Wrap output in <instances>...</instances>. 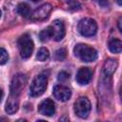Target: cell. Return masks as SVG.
<instances>
[{"label":"cell","mask_w":122,"mask_h":122,"mask_svg":"<svg viewBox=\"0 0 122 122\" xmlns=\"http://www.w3.org/2000/svg\"><path fill=\"white\" fill-rule=\"evenodd\" d=\"M31 1H33V2H38V1H40V0H31Z\"/></svg>","instance_id":"cell-26"},{"label":"cell","mask_w":122,"mask_h":122,"mask_svg":"<svg viewBox=\"0 0 122 122\" xmlns=\"http://www.w3.org/2000/svg\"><path fill=\"white\" fill-rule=\"evenodd\" d=\"M48 86V78L45 74H38L36 75L30 87V93L31 96L36 97L40 96L41 94L44 93Z\"/></svg>","instance_id":"cell-3"},{"label":"cell","mask_w":122,"mask_h":122,"mask_svg":"<svg viewBox=\"0 0 122 122\" xmlns=\"http://www.w3.org/2000/svg\"><path fill=\"white\" fill-rule=\"evenodd\" d=\"M73 53L78 59L83 62H93L98 56V52L95 49L83 43L75 45L73 49Z\"/></svg>","instance_id":"cell-1"},{"label":"cell","mask_w":122,"mask_h":122,"mask_svg":"<svg viewBox=\"0 0 122 122\" xmlns=\"http://www.w3.org/2000/svg\"><path fill=\"white\" fill-rule=\"evenodd\" d=\"M78 31L81 35L86 37L93 36L97 31V24L92 18H83L79 21L77 26Z\"/></svg>","instance_id":"cell-4"},{"label":"cell","mask_w":122,"mask_h":122,"mask_svg":"<svg viewBox=\"0 0 122 122\" xmlns=\"http://www.w3.org/2000/svg\"><path fill=\"white\" fill-rule=\"evenodd\" d=\"M50 27H51V33H52V39L54 41H60L64 38L65 33H66V29H65V25L63 21L56 19L51 23Z\"/></svg>","instance_id":"cell-7"},{"label":"cell","mask_w":122,"mask_h":122,"mask_svg":"<svg viewBox=\"0 0 122 122\" xmlns=\"http://www.w3.org/2000/svg\"><path fill=\"white\" fill-rule=\"evenodd\" d=\"M96 2L98 3L99 6H101L102 8H107L109 6V2L108 0H96Z\"/></svg>","instance_id":"cell-22"},{"label":"cell","mask_w":122,"mask_h":122,"mask_svg":"<svg viewBox=\"0 0 122 122\" xmlns=\"http://www.w3.org/2000/svg\"><path fill=\"white\" fill-rule=\"evenodd\" d=\"M66 5L68 6L69 10L74 11V10H79L81 9V5L77 0H65Z\"/></svg>","instance_id":"cell-18"},{"label":"cell","mask_w":122,"mask_h":122,"mask_svg":"<svg viewBox=\"0 0 122 122\" xmlns=\"http://www.w3.org/2000/svg\"><path fill=\"white\" fill-rule=\"evenodd\" d=\"M91 112V102L88 97L81 96L74 102V112L80 118H87Z\"/></svg>","instance_id":"cell-6"},{"label":"cell","mask_w":122,"mask_h":122,"mask_svg":"<svg viewBox=\"0 0 122 122\" xmlns=\"http://www.w3.org/2000/svg\"><path fill=\"white\" fill-rule=\"evenodd\" d=\"M52 93H53V96L55 97V99H57L58 101H61V102H65V101L69 100L71 96V90L64 85L54 86V88L52 90Z\"/></svg>","instance_id":"cell-8"},{"label":"cell","mask_w":122,"mask_h":122,"mask_svg":"<svg viewBox=\"0 0 122 122\" xmlns=\"http://www.w3.org/2000/svg\"><path fill=\"white\" fill-rule=\"evenodd\" d=\"M50 57V51L47 48H40L37 51V54H36V58L38 61H46L48 58Z\"/></svg>","instance_id":"cell-16"},{"label":"cell","mask_w":122,"mask_h":122,"mask_svg":"<svg viewBox=\"0 0 122 122\" xmlns=\"http://www.w3.org/2000/svg\"><path fill=\"white\" fill-rule=\"evenodd\" d=\"M117 27H118L119 30L121 31V33H122V17H120V18L118 19V22H117Z\"/></svg>","instance_id":"cell-23"},{"label":"cell","mask_w":122,"mask_h":122,"mask_svg":"<svg viewBox=\"0 0 122 122\" xmlns=\"http://www.w3.org/2000/svg\"><path fill=\"white\" fill-rule=\"evenodd\" d=\"M51 10H52L51 5L49 3H45L40 7H38L36 10H34L30 18L33 20H44L50 15Z\"/></svg>","instance_id":"cell-9"},{"label":"cell","mask_w":122,"mask_h":122,"mask_svg":"<svg viewBox=\"0 0 122 122\" xmlns=\"http://www.w3.org/2000/svg\"><path fill=\"white\" fill-rule=\"evenodd\" d=\"M116 2H117V4H118V5L122 6V0H116Z\"/></svg>","instance_id":"cell-24"},{"label":"cell","mask_w":122,"mask_h":122,"mask_svg":"<svg viewBox=\"0 0 122 122\" xmlns=\"http://www.w3.org/2000/svg\"><path fill=\"white\" fill-rule=\"evenodd\" d=\"M67 56V51L64 49V48H61V49H58L55 53H54V58L57 60V61H63Z\"/></svg>","instance_id":"cell-19"},{"label":"cell","mask_w":122,"mask_h":122,"mask_svg":"<svg viewBox=\"0 0 122 122\" xmlns=\"http://www.w3.org/2000/svg\"><path fill=\"white\" fill-rule=\"evenodd\" d=\"M92 71L87 68V67H83V68H80L76 73V81L79 85H87L91 79H92Z\"/></svg>","instance_id":"cell-11"},{"label":"cell","mask_w":122,"mask_h":122,"mask_svg":"<svg viewBox=\"0 0 122 122\" xmlns=\"http://www.w3.org/2000/svg\"><path fill=\"white\" fill-rule=\"evenodd\" d=\"M120 98H121V101H122V85H121V88H120Z\"/></svg>","instance_id":"cell-25"},{"label":"cell","mask_w":122,"mask_h":122,"mask_svg":"<svg viewBox=\"0 0 122 122\" xmlns=\"http://www.w3.org/2000/svg\"><path fill=\"white\" fill-rule=\"evenodd\" d=\"M8 60H9V54H8L7 51L4 48H1V50H0V64L4 65L7 63Z\"/></svg>","instance_id":"cell-20"},{"label":"cell","mask_w":122,"mask_h":122,"mask_svg":"<svg viewBox=\"0 0 122 122\" xmlns=\"http://www.w3.org/2000/svg\"><path fill=\"white\" fill-rule=\"evenodd\" d=\"M117 67H118V62L115 59L109 58V59H107L105 61V63L103 65V73L106 76L110 77L114 73V71H116Z\"/></svg>","instance_id":"cell-13"},{"label":"cell","mask_w":122,"mask_h":122,"mask_svg":"<svg viewBox=\"0 0 122 122\" xmlns=\"http://www.w3.org/2000/svg\"><path fill=\"white\" fill-rule=\"evenodd\" d=\"M26 84H27V76L21 72L16 73L11 79L10 88V95L19 97Z\"/></svg>","instance_id":"cell-5"},{"label":"cell","mask_w":122,"mask_h":122,"mask_svg":"<svg viewBox=\"0 0 122 122\" xmlns=\"http://www.w3.org/2000/svg\"><path fill=\"white\" fill-rule=\"evenodd\" d=\"M17 45H18L19 52H20V55L22 58L27 59V58L30 57V55L33 51L34 44H33L31 37L28 33H25L19 37Z\"/></svg>","instance_id":"cell-2"},{"label":"cell","mask_w":122,"mask_h":122,"mask_svg":"<svg viewBox=\"0 0 122 122\" xmlns=\"http://www.w3.org/2000/svg\"><path fill=\"white\" fill-rule=\"evenodd\" d=\"M18 109H19V97L9 95L5 107L6 112L9 114H13L18 111Z\"/></svg>","instance_id":"cell-12"},{"label":"cell","mask_w":122,"mask_h":122,"mask_svg":"<svg viewBox=\"0 0 122 122\" xmlns=\"http://www.w3.org/2000/svg\"><path fill=\"white\" fill-rule=\"evenodd\" d=\"M39 37H40V40H41L42 42H46V41L50 40L51 38H52V33H51V27L49 26V27L46 28L45 30H41V32L39 33Z\"/></svg>","instance_id":"cell-17"},{"label":"cell","mask_w":122,"mask_h":122,"mask_svg":"<svg viewBox=\"0 0 122 122\" xmlns=\"http://www.w3.org/2000/svg\"><path fill=\"white\" fill-rule=\"evenodd\" d=\"M69 78H70V74H69L67 71H60V72L58 73L57 79H58V81H60V82H65V81H67Z\"/></svg>","instance_id":"cell-21"},{"label":"cell","mask_w":122,"mask_h":122,"mask_svg":"<svg viewBox=\"0 0 122 122\" xmlns=\"http://www.w3.org/2000/svg\"><path fill=\"white\" fill-rule=\"evenodd\" d=\"M109 50L112 53L122 52V40H119L117 38H112L109 41Z\"/></svg>","instance_id":"cell-14"},{"label":"cell","mask_w":122,"mask_h":122,"mask_svg":"<svg viewBox=\"0 0 122 122\" xmlns=\"http://www.w3.org/2000/svg\"><path fill=\"white\" fill-rule=\"evenodd\" d=\"M38 112L45 116H52L55 112V106L51 99L47 98L43 100L38 106Z\"/></svg>","instance_id":"cell-10"},{"label":"cell","mask_w":122,"mask_h":122,"mask_svg":"<svg viewBox=\"0 0 122 122\" xmlns=\"http://www.w3.org/2000/svg\"><path fill=\"white\" fill-rule=\"evenodd\" d=\"M16 10L24 18H30V17H31V14H32L31 10L30 8V6L28 4H26V3H20V4H18V6L16 8Z\"/></svg>","instance_id":"cell-15"}]
</instances>
